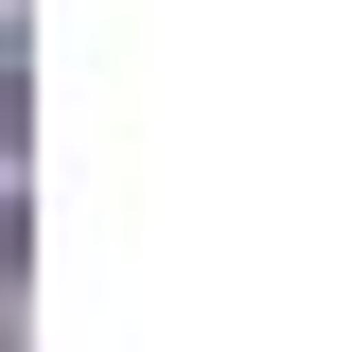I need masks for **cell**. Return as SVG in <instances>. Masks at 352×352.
<instances>
[{"label": "cell", "mask_w": 352, "mask_h": 352, "mask_svg": "<svg viewBox=\"0 0 352 352\" xmlns=\"http://www.w3.org/2000/svg\"><path fill=\"white\" fill-rule=\"evenodd\" d=\"M0 335H36V229L0 212Z\"/></svg>", "instance_id": "6da1fadb"}, {"label": "cell", "mask_w": 352, "mask_h": 352, "mask_svg": "<svg viewBox=\"0 0 352 352\" xmlns=\"http://www.w3.org/2000/svg\"><path fill=\"white\" fill-rule=\"evenodd\" d=\"M18 88H36V36L0 18V141H18Z\"/></svg>", "instance_id": "7a4b0ae2"}]
</instances>
